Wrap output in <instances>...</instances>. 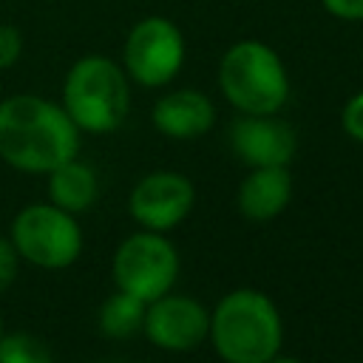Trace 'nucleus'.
<instances>
[{
  "instance_id": "1",
  "label": "nucleus",
  "mask_w": 363,
  "mask_h": 363,
  "mask_svg": "<svg viewBox=\"0 0 363 363\" xmlns=\"http://www.w3.org/2000/svg\"><path fill=\"white\" fill-rule=\"evenodd\" d=\"M79 133L65 108L45 96L14 94L0 99V159L14 170L51 173L77 159Z\"/></svg>"
},
{
  "instance_id": "2",
  "label": "nucleus",
  "mask_w": 363,
  "mask_h": 363,
  "mask_svg": "<svg viewBox=\"0 0 363 363\" xmlns=\"http://www.w3.org/2000/svg\"><path fill=\"white\" fill-rule=\"evenodd\" d=\"M210 343L224 363H267L281 352L284 323L261 289H233L210 312Z\"/></svg>"
},
{
  "instance_id": "3",
  "label": "nucleus",
  "mask_w": 363,
  "mask_h": 363,
  "mask_svg": "<svg viewBox=\"0 0 363 363\" xmlns=\"http://www.w3.org/2000/svg\"><path fill=\"white\" fill-rule=\"evenodd\" d=\"M62 108L85 133L116 130L130 108V85L125 68L102 54L79 57L65 74Z\"/></svg>"
},
{
  "instance_id": "4",
  "label": "nucleus",
  "mask_w": 363,
  "mask_h": 363,
  "mask_svg": "<svg viewBox=\"0 0 363 363\" xmlns=\"http://www.w3.org/2000/svg\"><path fill=\"white\" fill-rule=\"evenodd\" d=\"M224 99L241 113H278L289 96L284 60L261 40H238L218 62Z\"/></svg>"
},
{
  "instance_id": "5",
  "label": "nucleus",
  "mask_w": 363,
  "mask_h": 363,
  "mask_svg": "<svg viewBox=\"0 0 363 363\" xmlns=\"http://www.w3.org/2000/svg\"><path fill=\"white\" fill-rule=\"evenodd\" d=\"M11 244L20 258L40 269H65L82 252V230L74 213L57 204H28L11 221Z\"/></svg>"
},
{
  "instance_id": "6",
  "label": "nucleus",
  "mask_w": 363,
  "mask_h": 363,
  "mask_svg": "<svg viewBox=\"0 0 363 363\" xmlns=\"http://www.w3.org/2000/svg\"><path fill=\"white\" fill-rule=\"evenodd\" d=\"M179 278V252L164 233L142 230L128 235L113 252V284L116 289L136 295L150 303L170 292Z\"/></svg>"
},
{
  "instance_id": "7",
  "label": "nucleus",
  "mask_w": 363,
  "mask_h": 363,
  "mask_svg": "<svg viewBox=\"0 0 363 363\" xmlns=\"http://www.w3.org/2000/svg\"><path fill=\"white\" fill-rule=\"evenodd\" d=\"M182 62L184 37L179 26L167 17H145L128 31L122 48V68L133 82L145 88H162L182 71Z\"/></svg>"
},
{
  "instance_id": "8",
  "label": "nucleus",
  "mask_w": 363,
  "mask_h": 363,
  "mask_svg": "<svg viewBox=\"0 0 363 363\" xmlns=\"http://www.w3.org/2000/svg\"><path fill=\"white\" fill-rule=\"evenodd\" d=\"M196 204L193 182L176 170H156L136 182L128 199L133 221L153 233H167L179 227Z\"/></svg>"
},
{
  "instance_id": "9",
  "label": "nucleus",
  "mask_w": 363,
  "mask_h": 363,
  "mask_svg": "<svg viewBox=\"0 0 363 363\" xmlns=\"http://www.w3.org/2000/svg\"><path fill=\"white\" fill-rule=\"evenodd\" d=\"M147 340L164 352H190L210 335V312L187 298V295H170L150 301L145 309L142 323Z\"/></svg>"
},
{
  "instance_id": "10",
  "label": "nucleus",
  "mask_w": 363,
  "mask_h": 363,
  "mask_svg": "<svg viewBox=\"0 0 363 363\" xmlns=\"http://www.w3.org/2000/svg\"><path fill=\"white\" fill-rule=\"evenodd\" d=\"M230 147L250 167H286L295 156L298 139L292 125L275 113H241L230 125Z\"/></svg>"
},
{
  "instance_id": "11",
  "label": "nucleus",
  "mask_w": 363,
  "mask_h": 363,
  "mask_svg": "<svg viewBox=\"0 0 363 363\" xmlns=\"http://www.w3.org/2000/svg\"><path fill=\"white\" fill-rule=\"evenodd\" d=\"M216 122V108L207 94L179 88L153 105V128L170 139H199Z\"/></svg>"
},
{
  "instance_id": "12",
  "label": "nucleus",
  "mask_w": 363,
  "mask_h": 363,
  "mask_svg": "<svg viewBox=\"0 0 363 363\" xmlns=\"http://www.w3.org/2000/svg\"><path fill=\"white\" fill-rule=\"evenodd\" d=\"M292 196V176L286 167H252L244 182L238 184V213L250 221H269L289 204Z\"/></svg>"
},
{
  "instance_id": "13",
  "label": "nucleus",
  "mask_w": 363,
  "mask_h": 363,
  "mask_svg": "<svg viewBox=\"0 0 363 363\" xmlns=\"http://www.w3.org/2000/svg\"><path fill=\"white\" fill-rule=\"evenodd\" d=\"M45 176H48V201L65 213H74V216L85 213L99 196L96 173L79 159H68L65 164L54 167Z\"/></svg>"
},
{
  "instance_id": "14",
  "label": "nucleus",
  "mask_w": 363,
  "mask_h": 363,
  "mask_svg": "<svg viewBox=\"0 0 363 363\" xmlns=\"http://www.w3.org/2000/svg\"><path fill=\"white\" fill-rule=\"evenodd\" d=\"M145 309L147 303L139 301L136 295H128L116 289L102 306H99V332L111 340H125L136 335L145 323Z\"/></svg>"
},
{
  "instance_id": "15",
  "label": "nucleus",
  "mask_w": 363,
  "mask_h": 363,
  "mask_svg": "<svg viewBox=\"0 0 363 363\" xmlns=\"http://www.w3.org/2000/svg\"><path fill=\"white\" fill-rule=\"evenodd\" d=\"M0 363H54V354L31 332H11L0 335Z\"/></svg>"
},
{
  "instance_id": "16",
  "label": "nucleus",
  "mask_w": 363,
  "mask_h": 363,
  "mask_svg": "<svg viewBox=\"0 0 363 363\" xmlns=\"http://www.w3.org/2000/svg\"><path fill=\"white\" fill-rule=\"evenodd\" d=\"M23 54V34L17 26L0 23V71L11 68Z\"/></svg>"
},
{
  "instance_id": "17",
  "label": "nucleus",
  "mask_w": 363,
  "mask_h": 363,
  "mask_svg": "<svg viewBox=\"0 0 363 363\" xmlns=\"http://www.w3.org/2000/svg\"><path fill=\"white\" fill-rule=\"evenodd\" d=\"M340 125L346 130V136H352L354 142H363V91L354 94L343 111H340Z\"/></svg>"
},
{
  "instance_id": "18",
  "label": "nucleus",
  "mask_w": 363,
  "mask_h": 363,
  "mask_svg": "<svg viewBox=\"0 0 363 363\" xmlns=\"http://www.w3.org/2000/svg\"><path fill=\"white\" fill-rule=\"evenodd\" d=\"M17 250L11 238H0V292H6L17 278Z\"/></svg>"
},
{
  "instance_id": "19",
  "label": "nucleus",
  "mask_w": 363,
  "mask_h": 363,
  "mask_svg": "<svg viewBox=\"0 0 363 363\" xmlns=\"http://www.w3.org/2000/svg\"><path fill=\"white\" fill-rule=\"evenodd\" d=\"M320 6L346 23H360L363 20V0H320Z\"/></svg>"
},
{
  "instance_id": "20",
  "label": "nucleus",
  "mask_w": 363,
  "mask_h": 363,
  "mask_svg": "<svg viewBox=\"0 0 363 363\" xmlns=\"http://www.w3.org/2000/svg\"><path fill=\"white\" fill-rule=\"evenodd\" d=\"M267 363H303V360H298V357H289V354H281V352H278V354H275L272 360H267Z\"/></svg>"
},
{
  "instance_id": "21",
  "label": "nucleus",
  "mask_w": 363,
  "mask_h": 363,
  "mask_svg": "<svg viewBox=\"0 0 363 363\" xmlns=\"http://www.w3.org/2000/svg\"><path fill=\"white\" fill-rule=\"evenodd\" d=\"M0 335H3V320H0Z\"/></svg>"
},
{
  "instance_id": "22",
  "label": "nucleus",
  "mask_w": 363,
  "mask_h": 363,
  "mask_svg": "<svg viewBox=\"0 0 363 363\" xmlns=\"http://www.w3.org/2000/svg\"><path fill=\"white\" fill-rule=\"evenodd\" d=\"M0 99H3V88H0Z\"/></svg>"
}]
</instances>
